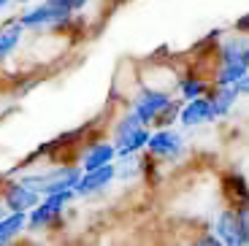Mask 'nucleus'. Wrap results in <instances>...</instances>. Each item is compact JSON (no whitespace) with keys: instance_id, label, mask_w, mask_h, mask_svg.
<instances>
[{"instance_id":"1","label":"nucleus","mask_w":249,"mask_h":246,"mask_svg":"<svg viewBox=\"0 0 249 246\" xmlns=\"http://www.w3.org/2000/svg\"><path fill=\"white\" fill-rule=\"evenodd\" d=\"M133 111L143 119L146 124L155 127H171L176 117L181 114V105L176 103L171 95L160 92V89H141L133 98Z\"/></svg>"},{"instance_id":"2","label":"nucleus","mask_w":249,"mask_h":246,"mask_svg":"<svg viewBox=\"0 0 249 246\" xmlns=\"http://www.w3.org/2000/svg\"><path fill=\"white\" fill-rule=\"evenodd\" d=\"M84 168L81 165H54L49 171H38L30 176H19L25 184L36 187L41 195H52V192H62V190H76Z\"/></svg>"},{"instance_id":"3","label":"nucleus","mask_w":249,"mask_h":246,"mask_svg":"<svg viewBox=\"0 0 249 246\" xmlns=\"http://www.w3.org/2000/svg\"><path fill=\"white\" fill-rule=\"evenodd\" d=\"M149 124L138 117L136 111H130L122 122H117L114 127V143L119 149V157H130V154H138L141 149H146L149 143Z\"/></svg>"},{"instance_id":"4","label":"nucleus","mask_w":249,"mask_h":246,"mask_svg":"<svg viewBox=\"0 0 249 246\" xmlns=\"http://www.w3.org/2000/svg\"><path fill=\"white\" fill-rule=\"evenodd\" d=\"M41 200H44V195H41L36 187L25 184L22 178L6 181L3 190H0V203L6 206V211H25V214H30Z\"/></svg>"},{"instance_id":"5","label":"nucleus","mask_w":249,"mask_h":246,"mask_svg":"<svg viewBox=\"0 0 249 246\" xmlns=\"http://www.w3.org/2000/svg\"><path fill=\"white\" fill-rule=\"evenodd\" d=\"M214 233L219 235L222 244H231V246L249 244V225L244 222L241 211L231 209V206H225V211L217 216V230Z\"/></svg>"},{"instance_id":"6","label":"nucleus","mask_w":249,"mask_h":246,"mask_svg":"<svg viewBox=\"0 0 249 246\" xmlns=\"http://www.w3.org/2000/svg\"><path fill=\"white\" fill-rule=\"evenodd\" d=\"M146 149L152 152V157H162V160H174L179 157L181 149H184V141H181L179 133H174L171 127H160L157 133L149 136V143Z\"/></svg>"},{"instance_id":"7","label":"nucleus","mask_w":249,"mask_h":246,"mask_svg":"<svg viewBox=\"0 0 249 246\" xmlns=\"http://www.w3.org/2000/svg\"><path fill=\"white\" fill-rule=\"evenodd\" d=\"M117 176H119V168L114 165V162L100 165V168H95V171H84L81 178H79V184H76V195L84 197V195H92V192L106 190Z\"/></svg>"},{"instance_id":"8","label":"nucleus","mask_w":249,"mask_h":246,"mask_svg":"<svg viewBox=\"0 0 249 246\" xmlns=\"http://www.w3.org/2000/svg\"><path fill=\"white\" fill-rule=\"evenodd\" d=\"M222 197H225V206L231 209H249V184L241 173L231 171L222 176Z\"/></svg>"},{"instance_id":"9","label":"nucleus","mask_w":249,"mask_h":246,"mask_svg":"<svg viewBox=\"0 0 249 246\" xmlns=\"http://www.w3.org/2000/svg\"><path fill=\"white\" fill-rule=\"evenodd\" d=\"M214 119H217V114H214V105H212V98H209V95H200V98L187 100V105L179 114V122L187 124V127L209 124V122H214Z\"/></svg>"},{"instance_id":"10","label":"nucleus","mask_w":249,"mask_h":246,"mask_svg":"<svg viewBox=\"0 0 249 246\" xmlns=\"http://www.w3.org/2000/svg\"><path fill=\"white\" fill-rule=\"evenodd\" d=\"M117 157H119L117 143L100 141V143H92V146L84 152V157H81L79 165L84 168V171H95V168H100V165H108V162H114Z\"/></svg>"},{"instance_id":"11","label":"nucleus","mask_w":249,"mask_h":246,"mask_svg":"<svg viewBox=\"0 0 249 246\" xmlns=\"http://www.w3.org/2000/svg\"><path fill=\"white\" fill-rule=\"evenodd\" d=\"M25 33H27V27L19 25V19H11L8 25L0 27V65H3V62L19 49V43H22Z\"/></svg>"},{"instance_id":"12","label":"nucleus","mask_w":249,"mask_h":246,"mask_svg":"<svg viewBox=\"0 0 249 246\" xmlns=\"http://www.w3.org/2000/svg\"><path fill=\"white\" fill-rule=\"evenodd\" d=\"M27 230V214L25 211H6L0 216V246L3 244H11L14 238Z\"/></svg>"},{"instance_id":"13","label":"nucleus","mask_w":249,"mask_h":246,"mask_svg":"<svg viewBox=\"0 0 249 246\" xmlns=\"http://www.w3.org/2000/svg\"><path fill=\"white\" fill-rule=\"evenodd\" d=\"M212 98V105H214V114L217 117H225L228 111L233 108V103H236V98H238V89L233 84H222L217 89L214 95H209Z\"/></svg>"},{"instance_id":"14","label":"nucleus","mask_w":249,"mask_h":246,"mask_svg":"<svg viewBox=\"0 0 249 246\" xmlns=\"http://www.w3.org/2000/svg\"><path fill=\"white\" fill-rule=\"evenodd\" d=\"M179 95L184 100L200 98V95H209V81L200 79V76H187V79L179 81Z\"/></svg>"},{"instance_id":"15","label":"nucleus","mask_w":249,"mask_h":246,"mask_svg":"<svg viewBox=\"0 0 249 246\" xmlns=\"http://www.w3.org/2000/svg\"><path fill=\"white\" fill-rule=\"evenodd\" d=\"M52 3H57L60 8H65V11H71V14H79L89 0H52Z\"/></svg>"},{"instance_id":"16","label":"nucleus","mask_w":249,"mask_h":246,"mask_svg":"<svg viewBox=\"0 0 249 246\" xmlns=\"http://www.w3.org/2000/svg\"><path fill=\"white\" fill-rule=\"evenodd\" d=\"M11 3H14V0H0V11H3V8H8Z\"/></svg>"},{"instance_id":"17","label":"nucleus","mask_w":249,"mask_h":246,"mask_svg":"<svg viewBox=\"0 0 249 246\" xmlns=\"http://www.w3.org/2000/svg\"><path fill=\"white\" fill-rule=\"evenodd\" d=\"M3 209H6V206H3V203H0V216H3Z\"/></svg>"}]
</instances>
